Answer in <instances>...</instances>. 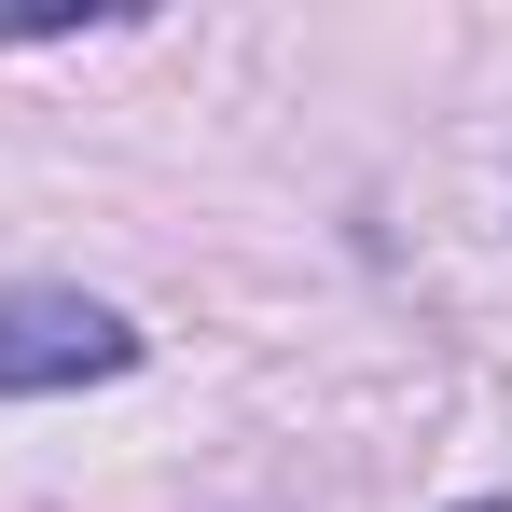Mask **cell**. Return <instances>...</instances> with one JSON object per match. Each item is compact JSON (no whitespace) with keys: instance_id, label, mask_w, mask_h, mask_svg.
<instances>
[{"instance_id":"obj_1","label":"cell","mask_w":512,"mask_h":512,"mask_svg":"<svg viewBox=\"0 0 512 512\" xmlns=\"http://www.w3.org/2000/svg\"><path fill=\"white\" fill-rule=\"evenodd\" d=\"M139 374V319L97 291H0V402H56Z\"/></svg>"},{"instance_id":"obj_2","label":"cell","mask_w":512,"mask_h":512,"mask_svg":"<svg viewBox=\"0 0 512 512\" xmlns=\"http://www.w3.org/2000/svg\"><path fill=\"white\" fill-rule=\"evenodd\" d=\"M457 512H512V499H457Z\"/></svg>"}]
</instances>
